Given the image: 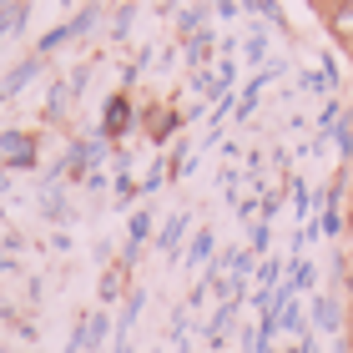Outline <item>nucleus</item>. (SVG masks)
Listing matches in <instances>:
<instances>
[{
	"label": "nucleus",
	"instance_id": "obj_1",
	"mask_svg": "<svg viewBox=\"0 0 353 353\" xmlns=\"http://www.w3.org/2000/svg\"><path fill=\"white\" fill-rule=\"evenodd\" d=\"M323 15H328V30L353 51V0H343V6H323Z\"/></svg>",
	"mask_w": 353,
	"mask_h": 353
},
{
	"label": "nucleus",
	"instance_id": "obj_2",
	"mask_svg": "<svg viewBox=\"0 0 353 353\" xmlns=\"http://www.w3.org/2000/svg\"><path fill=\"white\" fill-rule=\"evenodd\" d=\"M348 278H353V243H348Z\"/></svg>",
	"mask_w": 353,
	"mask_h": 353
},
{
	"label": "nucleus",
	"instance_id": "obj_3",
	"mask_svg": "<svg viewBox=\"0 0 353 353\" xmlns=\"http://www.w3.org/2000/svg\"><path fill=\"white\" fill-rule=\"evenodd\" d=\"M348 283H353V278H348Z\"/></svg>",
	"mask_w": 353,
	"mask_h": 353
}]
</instances>
